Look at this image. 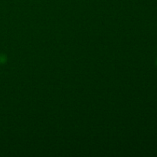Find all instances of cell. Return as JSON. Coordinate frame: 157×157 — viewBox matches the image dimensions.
I'll use <instances>...</instances> for the list:
<instances>
[{
    "label": "cell",
    "instance_id": "1",
    "mask_svg": "<svg viewBox=\"0 0 157 157\" xmlns=\"http://www.w3.org/2000/svg\"><path fill=\"white\" fill-rule=\"evenodd\" d=\"M6 61V56L5 55H0V64H4Z\"/></svg>",
    "mask_w": 157,
    "mask_h": 157
},
{
    "label": "cell",
    "instance_id": "2",
    "mask_svg": "<svg viewBox=\"0 0 157 157\" xmlns=\"http://www.w3.org/2000/svg\"><path fill=\"white\" fill-rule=\"evenodd\" d=\"M156 65L157 66V58H156Z\"/></svg>",
    "mask_w": 157,
    "mask_h": 157
}]
</instances>
